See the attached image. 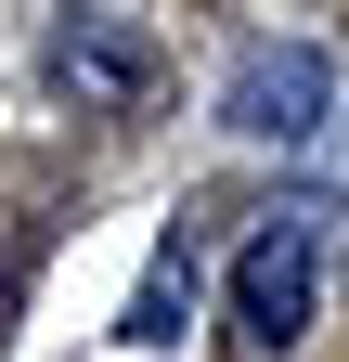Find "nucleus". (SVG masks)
Here are the masks:
<instances>
[{
  "label": "nucleus",
  "instance_id": "nucleus-1",
  "mask_svg": "<svg viewBox=\"0 0 349 362\" xmlns=\"http://www.w3.org/2000/svg\"><path fill=\"white\" fill-rule=\"evenodd\" d=\"M324 310V207H272L259 233L233 246V324L259 349H297Z\"/></svg>",
  "mask_w": 349,
  "mask_h": 362
},
{
  "label": "nucleus",
  "instance_id": "nucleus-2",
  "mask_svg": "<svg viewBox=\"0 0 349 362\" xmlns=\"http://www.w3.org/2000/svg\"><path fill=\"white\" fill-rule=\"evenodd\" d=\"M336 104V52L324 39H259V52L220 78V129L233 143H311Z\"/></svg>",
  "mask_w": 349,
  "mask_h": 362
},
{
  "label": "nucleus",
  "instance_id": "nucleus-3",
  "mask_svg": "<svg viewBox=\"0 0 349 362\" xmlns=\"http://www.w3.org/2000/svg\"><path fill=\"white\" fill-rule=\"evenodd\" d=\"M52 90H78V104H143V90H155V39L129 13H78L52 39Z\"/></svg>",
  "mask_w": 349,
  "mask_h": 362
},
{
  "label": "nucleus",
  "instance_id": "nucleus-4",
  "mask_svg": "<svg viewBox=\"0 0 349 362\" xmlns=\"http://www.w3.org/2000/svg\"><path fill=\"white\" fill-rule=\"evenodd\" d=\"M194 285H207V272H194V233H168V246L143 259V285H129V310H117V337H129V349H168V337L194 324Z\"/></svg>",
  "mask_w": 349,
  "mask_h": 362
}]
</instances>
